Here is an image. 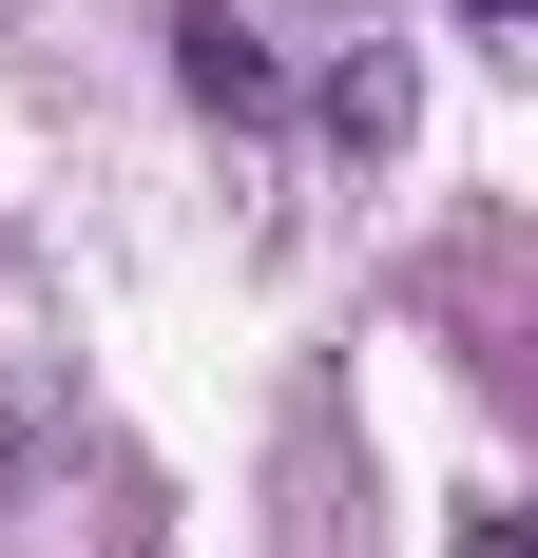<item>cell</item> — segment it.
<instances>
[{
    "instance_id": "6da1fadb",
    "label": "cell",
    "mask_w": 538,
    "mask_h": 558,
    "mask_svg": "<svg viewBox=\"0 0 538 558\" xmlns=\"http://www.w3.org/2000/svg\"><path fill=\"white\" fill-rule=\"evenodd\" d=\"M173 97H193V116H231V135H250V116L289 97V58H269L250 20H231V0H193V20H173Z\"/></svg>"
},
{
    "instance_id": "7a4b0ae2",
    "label": "cell",
    "mask_w": 538,
    "mask_h": 558,
    "mask_svg": "<svg viewBox=\"0 0 538 558\" xmlns=\"http://www.w3.org/2000/svg\"><path fill=\"white\" fill-rule=\"evenodd\" d=\"M404 116H424L404 58H346V77H327V135H346V155H404Z\"/></svg>"
},
{
    "instance_id": "3957f363",
    "label": "cell",
    "mask_w": 538,
    "mask_h": 558,
    "mask_svg": "<svg viewBox=\"0 0 538 558\" xmlns=\"http://www.w3.org/2000/svg\"><path fill=\"white\" fill-rule=\"evenodd\" d=\"M462 558H519V501H481V520H462Z\"/></svg>"
}]
</instances>
